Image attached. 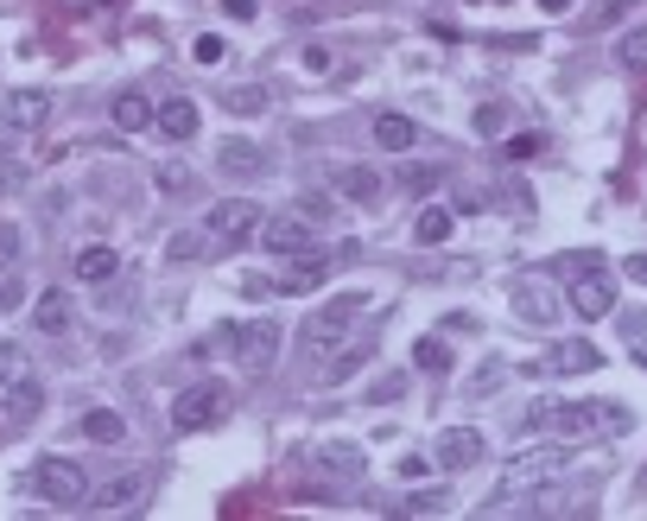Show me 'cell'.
Wrapping results in <instances>:
<instances>
[{
    "label": "cell",
    "instance_id": "1",
    "mask_svg": "<svg viewBox=\"0 0 647 521\" xmlns=\"http://www.w3.org/2000/svg\"><path fill=\"white\" fill-rule=\"evenodd\" d=\"M527 426L559 433V439H615V433H628V408H615V401H534Z\"/></svg>",
    "mask_w": 647,
    "mask_h": 521
},
{
    "label": "cell",
    "instance_id": "2",
    "mask_svg": "<svg viewBox=\"0 0 647 521\" xmlns=\"http://www.w3.org/2000/svg\"><path fill=\"white\" fill-rule=\"evenodd\" d=\"M20 489L38 496V502H51V509H83V502H89V477H83L76 458H38Z\"/></svg>",
    "mask_w": 647,
    "mask_h": 521
},
{
    "label": "cell",
    "instance_id": "3",
    "mask_svg": "<svg viewBox=\"0 0 647 521\" xmlns=\"http://www.w3.org/2000/svg\"><path fill=\"white\" fill-rule=\"evenodd\" d=\"M565 464H572V451L565 446H534V451H514L502 471V496H534L539 484H552V477H565Z\"/></svg>",
    "mask_w": 647,
    "mask_h": 521
},
{
    "label": "cell",
    "instance_id": "4",
    "mask_svg": "<svg viewBox=\"0 0 647 521\" xmlns=\"http://www.w3.org/2000/svg\"><path fill=\"white\" fill-rule=\"evenodd\" d=\"M260 223H267V217H260V204H254V197H222L204 229H210V242L222 249V255H235V249L260 242Z\"/></svg>",
    "mask_w": 647,
    "mask_h": 521
},
{
    "label": "cell",
    "instance_id": "5",
    "mask_svg": "<svg viewBox=\"0 0 647 521\" xmlns=\"http://www.w3.org/2000/svg\"><path fill=\"white\" fill-rule=\"evenodd\" d=\"M356 312H362V293H343V299H330L324 312H312V318H305V331H298L305 356H324V350H337V343L350 337V325H356Z\"/></svg>",
    "mask_w": 647,
    "mask_h": 521
},
{
    "label": "cell",
    "instance_id": "6",
    "mask_svg": "<svg viewBox=\"0 0 647 521\" xmlns=\"http://www.w3.org/2000/svg\"><path fill=\"white\" fill-rule=\"evenodd\" d=\"M572 274H577V280H572V312H577V318H610V312H615V280L603 274V260L577 255Z\"/></svg>",
    "mask_w": 647,
    "mask_h": 521
},
{
    "label": "cell",
    "instance_id": "7",
    "mask_svg": "<svg viewBox=\"0 0 647 521\" xmlns=\"http://www.w3.org/2000/svg\"><path fill=\"white\" fill-rule=\"evenodd\" d=\"M222 413H229V388H222V381H191L179 401H172V426H179V433H197V426H210Z\"/></svg>",
    "mask_w": 647,
    "mask_h": 521
},
{
    "label": "cell",
    "instance_id": "8",
    "mask_svg": "<svg viewBox=\"0 0 647 521\" xmlns=\"http://www.w3.org/2000/svg\"><path fill=\"white\" fill-rule=\"evenodd\" d=\"M235 363L248 375H260V369H273L280 363V325L273 318H254V325H235V350H229Z\"/></svg>",
    "mask_w": 647,
    "mask_h": 521
},
{
    "label": "cell",
    "instance_id": "9",
    "mask_svg": "<svg viewBox=\"0 0 647 521\" xmlns=\"http://www.w3.org/2000/svg\"><path fill=\"white\" fill-rule=\"evenodd\" d=\"M260 242H267V255H312L318 249V229H312V217L298 210V217H267L260 223Z\"/></svg>",
    "mask_w": 647,
    "mask_h": 521
},
{
    "label": "cell",
    "instance_id": "10",
    "mask_svg": "<svg viewBox=\"0 0 647 521\" xmlns=\"http://www.w3.org/2000/svg\"><path fill=\"white\" fill-rule=\"evenodd\" d=\"M590 369H603V350H597V343H584V337L552 343V350L534 363V375H590Z\"/></svg>",
    "mask_w": 647,
    "mask_h": 521
},
{
    "label": "cell",
    "instance_id": "11",
    "mask_svg": "<svg viewBox=\"0 0 647 521\" xmlns=\"http://www.w3.org/2000/svg\"><path fill=\"white\" fill-rule=\"evenodd\" d=\"M514 312H521V325L552 331V325H559V293H552L546 280H521V287H514Z\"/></svg>",
    "mask_w": 647,
    "mask_h": 521
},
{
    "label": "cell",
    "instance_id": "12",
    "mask_svg": "<svg viewBox=\"0 0 647 521\" xmlns=\"http://www.w3.org/2000/svg\"><path fill=\"white\" fill-rule=\"evenodd\" d=\"M45 114H51V96H45V89H13L7 109H0V128L33 134V128H45Z\"/></svg>",
    "mask_w": 647,
    "mask_h": 521
},
{
    "label": "cell",
    "instance_id": "13",
    "mask_svg": "<svg viewBox=\"0 0 647 521\" xmlns=\"http://www.w3.org/2000/svg\"><path fill=\"white\" fill-rule=\"evenodd\" d=\"M146 496V471H121V477H108V484H96L89 489V502H83V509H134V502H141Z\"/></svg>",
    "mask_w": 647,
    "mask_h": 521
},
{
    "label": "cell",
    "instance_id": "14",
    "mask_svg": "<svg viewBox=\"0 0 647 521\" xmlns=\"http://www.w3.org/2000/svg\"><path fill=\"white\" fill-rule=\"evenodd\" d=\"M216 166H222L229 179H260V172H267V153L254 147V141H242V134H229V141L216 147Z\"/></svg>",
    "mask_w": 647,
    "mask_h": 521
},
{
    "label": "cell",
    "instance_id": "15",
    "mask_svg": "<svg viewBox=\"0 0 647 521\" xmlns=\"http://www.w3.org/2000/svg\"><path fill=\"white\" fill-rule=\"evenodd\" d=\"M483 458V433L476 426H451V433H438V464L444 471H469Z\"/></svg>",
    "mask_w": 647,
    "mask_h": 521
},
{
    "label": "cell",
    "instance_id": "16",
    "mask_svg": "<svg viewBox=\"0 0 647 521\" xmlns=\"http://www.w3.org/2000/svg\"><path fill=\"white\" fill-rule=\"evenodd\" d=\"M152 121H159L166 141H191V134H197V102H191V96H172V102L152 109Z\"/></svg>",
    "mask_w": 647,
    "mask_h": 521
},
{
    "label": "cell",
    "instance_id": "17",
    "mask_svg": "<svg viewBox=\"0 0 647 521\" xmlns=\"http://www.w3.org/2000/svg\"><path fill=\"white\" fill-rule=\"evenodd\" d=\"M33 325H38L45 337H64V331H71V293H64V287L38 293V305H33Z\"/></svg>",
    "mask_w": 647,
    "mask_h": 521
},
{
    "label": "cell",
    "instance_id": "18",
    "mask_svg": "<svg viewBox=\"0 0 647 521\" xmlns=\"http://www.w3.org/2000/svg\"><path fill=\"white\" fill-rule=\"evenodd\" d=\"M337 197L375 204V197H381V172H375V166H343V172H337Z\"/></svg>",
    "mask_w": 647,
    "mask_h": 521
},
{
    "label": "cell",
    "instance_id": "19",
    "mask_svg": "<svg viewBox=\"0 0 647 521\" xmlns=\"http://www.w3.org/2000/svg\"><path fill=\"white\" fill-rule=\"evenodd\" d=\"M114 267H121V255H114V249H102V242H89V249L71 260V274H76V280H89V287L114 280Z\"/></svg>",
    "mask_w": 647,
    "mask_h": 521
},
{
    "label": "cell",
    "instance_id": "20",
    "mask_svg": "<svg viewBox=\"0 0 647 521\" xmlns=\"http://www.w3.org/2000/svg\"><path fill=\"white\" fill-rule=\"evenodd\" d=\"M83 439H89V446H121V439H127V420L114 408H89L83 413Z\"/></svg>",
    "mask_w": 647,
    "mask_h": 521
},
{
    "label": "cell",
    "instance_id": "21",
    "mask_svg": "<svg viewBox=\"0 0 647 521\" xmlns=\"http://www.w3.org/2000/svg\"><path fill=\"white\" fill-rule=\"evenodd\" d=\"M108 114H114V128H121V134H141V128H152V102H146L141 89H121Z\"/></svg>",
    "mask_w": 647,
    "mask_h": 521
},
{
    "label": "cell",
    "instance_id": "22",
    "mask_svg": "<svg viewBox=\"0 0 647 521\" xmlns=\"http://www.w3.org/2000/svg\"><path fill=\"white\" fill-rule=\"evenodd\" d=\"M451 223H457V217H451L444 204H419V217H413V242H419V249H438V242L451 235Z\"/></svg>",
    "mask_w": 647,
    "mask_h": 521
},
{
    "label": "cell",
    "instance_id": "23",
    "mask_svg": "<svg viewBox=\"0 0 647 521\" xmlns=\"http://www.w3.org/2000/svg\"><path fill=\"white\" fill-rule=\"evenodd\" d=\"M210 249H216L210 229H179V235L166 242V260H172V267H191V260H204Z\"/></svg>",
    "mask_w": 647,
    "mask_h": 521
},
{
    "label": "cell",
    "instance_id": "24",
    "mask_svg": "<svg viewBox=\"0 0 647 521\" xmlns=\"http://www.w3.org/2000/svg\"><path fill=\"white\" fill-rule=\"evenodd\" d=\"M419 141V128L406 121V114H375V147H388V153H406Z\"/></svg>",
    "mask_w": 647,
    "mask_h": 521
},
{
    "label": "cell",
    "instance_id": "25",
    "mask_svg": "<svg viewBox=\"0 0 647 521\" xmlns=\"http://www.w3.org/2000/svg\"><path fill=\"white\" fill-rule=\"evenodd\" d=\"M38 408H45V395H38V381H33V375L7 388V420H20V426H26V420H38Z\"/></svg>",
    "mask_w": 647,
    "mask_h": 521
},
{
    "label": "cell",
    "instance_id": "26",
    "mask_svg": "<svg viewBox=\"0 0 647 521\" xmlns=\"http://www.w3.org/2000/svg\"><path fill=\"white\" fill-rule=\"evenodd\" d=\"M413 363L426 375H444L451 369V343H444V337H419V343H413Z\"/></svg>",
    "mask_w": 647,
    "mask_h": 521
},
{
    "label": "cell",
    "instance_id": "27",
    "mask_svg": "<svg viewBox=\"0 0 647 521\" xmlns=\"http://www.w3.org/2000/svg\"><path fill=\"white\" fill-rule=\"evenodd\" d=\"M222 109L229 114H260L267 109V89H260V83H235V89H222Z\"/></svg>",
    "mask_w": 647,
    "mask_h": 521
},
{
    "label": "cell",
    "instance_id": "28",
    "mask_svg": "<svg viewBox=\"0 0 647 521\" xmlns=\"http://www.w3.org/2000/svg\"><path fill=\"white\" fill-rule=\"evenodd\" d=\"M615 64H628V71H647V26H628V33L615 38Z\"/></svg>",
    "mask_w": 647,
    "mask_h": 521
},
{
    "label": "cell",
    "instance_id": "29",
    "mask_svg": "<svg viewBox=\"0 0 647 521\" xmlns=\"http://www.w3.org/2000/svg\"><path fill=\"white\" fill-rule=\"evenodd\" d=\"M508 121H514V109H508V102H483V109H476V134H483V141H502Z\"/></svg>",
    "mask_w": 647,
    "mask_h": 521
},
{
    "label": "cell",
    "instance_id": "30",
    "mask_svg": "<svg viewBox=\"0 0 647 521\" xmlns=\"http://www.w3.org/2000/svg\"><path fill=\"white\" fill-rule=\"evenodd\" d=\"M26 375H33V356H26L20 343H0V381L13 388V381H26Z\"/></svg>",
    "mask_w": 647,
    "mask_h": 521
},
{
    "label": "cell",
    "instance_id": "31",
    "mask_svg": "<svg viewBox=\"0 0 647 521\" xmlns=\"http://www.w3.org/2000/svg\"><path fill=\"white\" fill-rule=\"evenodd\" d=\"M318 458L330 464V471H343V477H356V471H362V451H356V446H343V439H330Z\"/></svg>",
    "mask_w": 647,
    "mask_h": 521
},
{
    "label": "cell",
    "instance_id": "32",
    "mask_svg": "<svg viewBox=\"0 0 647 521\" xmlns=\"http://www.w3.org/2000/svg\"><path fill=\"white\" fill-rule=\"evenodd\" d=\"M20 260H26V235H20V223L0 217V267H20Z\"/></svg>",
    "mask_w": 647,
    "mask_h": 521
},
{
    "label": "cell",
    "instance_id": "33",
    "mask_svg": "<svg viewBox=\"0 0 647 521\" xmlns=\"http://www.w3.org/2000/svg\"><path fill=\"white\" fill-rule=\"evenodd\" d=\"M368 350H375V343H350V350H343V356H337V363H330L324 375H330V381H350V375L368 363Z\"/></svg>",
    "mask_w": 647,
    "mask_h": 521
},
{
    "label": "cell",
    "instance_id": "34",
    "mask_svg": "<svg viewBox=\"0 0 647 521\" xmlns=\"http://www.w3.org/2000/svg\"><path fill=\"white\" fill-rule=\"evenodd\" d=\"M451 509V496L444 489H419V496H406V516H444Z\"/></svg>",
    "mask_w": 647,
    "mask_h": 521
},
{
    "label": "cell",
    "instance_id": "35",
    "mask_svg": "<svg viewBox=\"0 0 647 521\" xmlns=\"http://www.w3.org/2000/svg\"><path fill=\"white\" fill-rule=\"evenodd\" d=\"M20 293H26L20 267H0V312H7V305H20Z\"/></svg>",
    "mask_w": 647,
    "mask_h": 521
},
{
    "label": "cell",
    "instance_id": "36",
    "mask_svg": "<svg viewBox=\"0 0 647 521\" xmlns=\"http://www.w3.org/2000/svg\"><path fill=\"white\" fill-rule=\"evenodd\" d=\"M191 51H197V64H222V38H216V33H204Z\"/></svg>",
    "mask_w": 647,
    "mask_h": 521
},
{
    "label": "cell",
    "instance_id": "37",
    "mask_svg": "<svg viewBox=\"0 0 647 521\" xmlns=\"http://www.w3.org/2000/svg\"><path fill=\"white\" fill-rule=\"evenodd\" d=\"M400 395H406V375H381L375 381V401H400Z\"/></svg>",
    "mask_w": 647,
    "mask_h": 521
},
{
    "label": "cell",
    "instance_id": "38",
    "mask_svg": "<svg viewBox=\"0 0 647 521\" xmlns=\"http://www.w3.org/2000/svg\"><path fill=\"white\" fill-rule=\"evenodd\" d=\"M539 153V134H514V141H508V159H534Z\"/></svg>",
    "mask_w": 647,
    "mask_h": 521
},
{
    "label": "cell",
    "instance_id": "39",
    "mask_svg": "<svg viewBox=\"0 0 647 521\" xmlns=\"http://www.w3.org/2000/svg\"><path fill=\"white\" fill-rule=\"evenodd\" d=\"M622 337H628V343H642V337H647V312H622Z\"/></svg>",
    "mask_w": 647,
    "mask_h": 521
},
{
    "label": "cell",
    "instance_id": "40",
    "mask_svg": "<svg viewBox=\"0 0 647 521\" xmlns=\"http://www.w3.org/2000/svg\"><path fill=\"white\" fill-rule=\"evenodd\" d=\"M159 191H191V172H184V166H166V172H159Z\"/></svg>",
    "mask_w": 647,
    "mask_h": 521
},
{
    "label": "cell",
    "instance_id": "41",
    "mask_svg": "<svg viewBox=\"0 0 647 521\" xmlns=\"http://www.w3.org/2000/svg\"><path fill=\"white\" fill-rule=\"evenodd\" d=\"M438 179H444L438 166H426V172H406V185H413V191H431V185H438Z\"/></svg>",
    "mask_w": 647,
    "mask_h": 521
},
{
    "label": "cell",
    "instance_id": "42",
    "mask_svg": "<svg viewBox=\"0 0 647 521\" xmlns=\"http://www.w3.org/2000/svg\"><path fill=\"white\" fill-rule=\"evenodd\" d=\"M222 13L229 20H254V0H222Z\"/></svg>",
    "mask_w": 647,
    "mask_h": 521
},
{
    "label": "cell",
    "instance_id": "43",
    "mask_svg": "<svg viewBox=\"0 0 647 521\" xmlns=\"http://www.w3.org/2000/svg\"><path fill=\"white\" fill-rule=\"evenodd\" d=\"M628 280H642L647 287V255H628Z\"/></svg>",
    "mask_w": 647,
    "mask_h": 521
},
{
    "label": "cell",
    "instance_id": "44",
    "mask_svg": "<svg viewBox=\"0 0 647 521\" xmlns=\"http://www.w3.org/2000/svg\"><path fill=\"white\" fill-rule=\"evenodd\" d=\"M539 7H546V13H565V7H572V0H539Z\"/></svg>",
    "mask_w": 647,
    "mask_h": 521
},
{
    "label": "cell",
    "instance_id": "45",
    "mask_svg": "<svg viewBox=\"0 0 647 521\" xmlns=\"http://www.w3.org/2000/svg\"><path fill=\"white\" fill-rule=\"evenodd\" d=\"M635 363H642V369H647V337H642V343H635Z\"/></svg>",
    "mask_w": 647,
    "mask_h": 521
}]
</instances>
